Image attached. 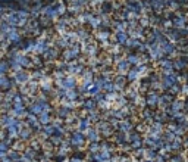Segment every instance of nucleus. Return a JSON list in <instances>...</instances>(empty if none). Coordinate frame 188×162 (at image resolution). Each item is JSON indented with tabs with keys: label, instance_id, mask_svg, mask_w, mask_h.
<instances>
[{
	"label": "nucleus",
	"instance_id": "nucleus-1",
	"mask_svg": "<svg viewBox=\"0 0 188 162\" xmlns=\"http://www.w3.org/2000/svg\"><path fill=\"white\" fill-rule=\"evenodd\" d=\"M169 162H185V158H184L182 153H176V155L169 158Z\"/></svg>",
	"mask_w": 188,
	"mask_h": 162
},
{
	"label": "nucleus",
	"instance_id": "nucleus-2",
	"mask_svg": "<svg viewBox=\"0 0 188 162\" xmlns=\"http://www.w3.org/2000/svg\"><path fill=\"white\" fill-rule=\"evenodd\" d=\"M184 103L188 106V96H185V99H184Z\"/></svg>",
	"mask_w": 188,
	"mask_h": 162
},
{
	"label": "nucleus",
	"instance_id": "nucleus-3",
	"mask_svg": "<svg viewBox=\"0 0 188 162\" xmlns=\"http://www.w3.org/2000/svg\"><path fill=\"white\" fill-rule=\"evenodd\" d=\"M187 31H188V30H187Z\"/></svg>",
	"mask_w": 188,
	"mask_h": 162
}]
</instances>
